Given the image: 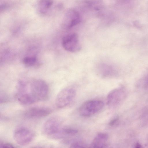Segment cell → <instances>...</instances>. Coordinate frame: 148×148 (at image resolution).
Here are the masks:
<instances>
[{
    "label": "cell",
    "mask_w": 148,
    "mask_h": 148,
    "mask_svg": "<svg viewBox=\"0 0 148 148\" xmlns=\"http://www.w3.org/2000/svg\"><path fill=\"white\" fill-rule=\"evenodd\" d=\"M49 93L48 86L45 81L40 79H32L18 81L15 96L20 103L28 105L46 100Z\"/></svg>",
    "instance_id": "obj_1"
},
{
    "label": "cell",
    "mask_w": 148,
    "mask_h": 148,
    "mask_svg": "<svg viewBox=\"0 0 148 148\" xmlns=\"http://www.w3.org/2000/svg\"><path fill=\"white\" fill-rule=\"evenodd\" d=\"M75 90L71 87H66L60 91L57 95L55 105L58 108H62L68 106L75 98Z\"/></svg>",
    "instance_id": "obj_2"
},
{
    "label": "cell",
    "mask_w": 148,
    "mask_h": 148,
    "mask_svg": "<svg viewBox=\"0 0 148 148\" xmlns=\"http://www.w3.org/2000/svg\"><path fill=\"white\" fill-rule=\"evenodd\" d=\"M104 103L97 100H90L83 103L79 109V113L84 117L92 116L100 111L104 107Z\"/></svg>",
    "instance_id": "obj_3"
},
{
    "label": "cell",
    "mask_w": 148,
    "mask_h": 148,
    "mask_svg": "<svg viewBox=\"0 0 148 148\" xmlns=\"http://www.w3.org/2000/svg\"><path fill=\"white\" fill-rule=\"evenodd\" d=\"M35 136L34 132L25 127H20L14 131L13 137L15 142L21 145H25L30 143Z\"/></svg>",
    "instance_id": "obj_4"
},
{
    "label": "cell",
    "mask_w": 148,
    "mask_h": 148,
    "mask_svg": "<svg viewBox=\"0 0 148 148\" xmlns=\"http://www.w3.org/2000/svg\"><path fill=\"white\" fill-rule=\"evenodd\" d=\"M61 121L57 116H53L47 119L44 123L42 127L43 133L52 138L62 128Z\"/></svg>",
    "instance_id": "obj_5"
},
{
    "label": "cell",
    "mask_w": 148,
    "mask_h": 148,
    "mask_svg": "<svg viewBox=\"0 0 148 148\" xmlns=\"http://www.w3.org/2000/svg\"><path fill=\"white\" fill-rule=\"evenodd\" d=\"M62 45L65 50L71 52H78L81 48L78 36L75 33L64 36L62 39Z\"/></svg>",
    "instance_id": "obj_6"
},
{
    "label": "cell",
    "mask_w": 148,
    "mask_h": 148,
    "mask_svg": "<svg viewBox=\"0 0 148 148\" xmlns=\"http://www.w3.org/2000/svg\"><path fill=\"white\" fill-rule=\"evenodd\" d=\"M51 112V110L47 107H34L27 110L24 113V115L25 117L29 119L40 118L48 115Z\"/></svg>",
    "instance_id": "obj_7"
},
{
    "label": "cell",
    "mask_w": 148,
    "mask_h": 148,
    "mask_svg": "<svg viewBox=\"0 0 148 148\" xmlns=\"http://www.w3.org/2000/svg\"><path fill=\"white\" fill-rule=\"evenodd\" d=\"M64 20V23L68 29H70L79 23L81 20L78 12L71 9L67 10Z\"/></svg>",
    "instance_id": "obj_8"
},
{
    "label": "cell",
    "mask_w": 148,
    "mask_h": 148,
    "mask_svg": "<svg viewBox=\"0 0 148 148\" xmlns=\"http://www.w3.org/2000/svg\"><path fill=\"white\" fill-rule=\"evenodd\" d=\"M123 92L122 89L118 88L111 91L106 98V103L110 108L115 106L122 100Z\"/></svg>",
    "instance_id": "obj_9"
},
{
    "label": "cell",
    "mask_w": 148,
    "mask_h": 148,
    "mask_svg": "<svg viewBox=\"0 0 148 148\" xmlns=\"http://www.w3.org/2000/svg\"><path fill=\"white\" fill-rule=\"evenodd\" d=\"M108 135L105 133H100L94 137L89 147L91 148L105 147L107 145Z\"/></svg>",
    "instance_id": "obj_10"
},
{
    "label": "cell",
    "mask_w": 148,
    "mask_h": 148,
    "mask_svg": "<svg viewBox=\"0 0 148 148\" xmlns=\"http://www.w3.org/2000/svg\"><path fill=\"white\" fill-rule=\"evenodd\" d=\"M77 132L78 131L75 129L62 127L52 138L64 141L67 138L75 135Z\"/></svg>",
    "instance_id": "obj_11"
},
{
    "label": "cell",
    "mask_w": 148,
    "mask_h": 148,
    "mask_svg": "<svg viewBox=\"0 0 148 148\" xmlns=\"http://www.w3.org/2000/svg\"><path fill=\"white\" fill-rule=\"evenodd\" d=\"M53 3L52 0H40L37 3L38 12L42 14L46 13Z\"/></svg>",
    "instance_id": "obj_12"
},
{
    "label": "cell",
    "mask_w": 148,
    "mask_h": 148,
    "mask_svg": "<svg viewBox=\"0 0 148 148\" xmlns=\"http://www.w3.org/2000/svg\"><path fill=\"white\" fill-rule=\"evenodd\" d=\"M99 68L100 73L104 77H110L114 73L113 68L110 65L103 64L100 66Z\"/></svg>",
    "instance_id": "obj_13"
},
{
    "label": "cell",
    "mask_w": 148,
    "mask_h": 148,
    "mask_svg": "<svg viewBox=\"0 0 148 148\" xmlns=\"http://www.w3.org/2000/svg\"><path fill=\"white\" fill-rule=\"evenodd\" d=\"M37 61V58L36 56L31 55L24 58L23 59V62L25 66L30 67L35 65Z\"/></svg>",
    "instance_id": "obj_14"
},
{
    "label": "cell",
    "mask_w": 148,
    "mask_h": 148,
    "mask_svg": "<svg viewBox=\"0 0 148 148\" xmlns=\"http://www.w3.org/2000/svg\"><path fill=\"white\" fill-rule=\"evenodd\" d=\"M87 145L83 142L80 141H75L70 145L71 148H84L87 147Z\"/></svg>",
    "instance_id": "obj_15"
},
{
    "label": "cell",
    "mask_w": 148,
    "mask_h": 148,
    "mask_svg": "<svg viewBox=\"0 0 148 148\" xmlns=\"http://www.w3.org/2000/svg\"><path fill=\"white\" fill-rule=\"evenodd\" d=\"M14 146L12 144L9 143L0 142V148H12Z\"/></svg>",
    "instance_id": "obj_16"
},
{
    "label": "cell",
    "mask_w": 148,
    "mask_h": 148,
    "mask_svg": "<svg viewBox=\"0 0 148 148\" xmlns=\"http://www.w3.org/2000/svg\"><path fill=\"white\" fill-rule=\"evenodd\" d=\"M118 120L117 118L111 120L109 123V124L110 126H112Z\"/></svg>",
    "instance_id": "obj_17"
}]
</instances>
